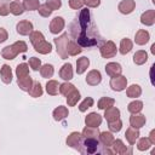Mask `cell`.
<instances>
[{"label":"cell","mask_w":155,"mask_h":155,"mask_svg":"<svg viewBox=\"0 0 155 155\" xmlns=\"http://www.w3.org/2000/svg\"><path fill=\"white\" fill-rule=\"evenodd\" d=\"M70 34L74 41L80 47H93L101 46L104 40L101 36L97 25L94 24L90 10L82 8L78 17L70 23Z\"/></svg>","instance_id":"1"},{"label":"cell","mask_w":155,"mask_h":155,"mask_svg":"<svg viewBox=\"0 0 155 155\" xmlns=\"http://www.w3.org/2000/svg\"><path fill=\"white\" fill-rule=\"evenodd\" d=\"M79 153L82 155H102V154H113V150H110L108 147L103 145L99 140V138L94 137H82L80 144L78 147Z\"/></svg>","instance_id":"2"},{"label":"cell","mask_w":155,"mask_h":155,"mask_svg":"<svg viewBox=\"0 0 155 155\" xmlns=\"http://www.w3.org/2000/svg\"><path fill=\"white\" fill-rule=\"evenodd\" d=\"M29 38H30V42L33 44V46H34L36 52H39L41 54H47V53H50L52 51V45L45 40V38H44L41 31L33 30L29 34Z\"/></svg>","instance_id":"3"},{"label":"cell","mask_w":155,"mask_h":155,"mask_svg":"<svg viewBox=\"0 0 155 155\" xmlns=\"http://www.w3.org/2000/svg\"><path fill=\"white\" fill-rule=\"evenodd\" d=\"M28 46L24 41H16L15 44L6 46L1 51V56L5 59H15L18 53H24L27 51Z\"/></svg>","instance_id":"4"},{"label":"cell","mask_w":155,"mask_h":155,"mask_svg":"<svg viewBox=\"0 0 155 155\" xmlns=\"http://www.w3.org/2000/svg\"><path fill=\"white\" fill-rule=\"evenodd\" d=\"M54 44H56V50H57V53L59 54V57L62 59H67L68 58V51H67V46H68V34L67 33H63L61 36L56 38L54 40Z\"/></svg>","instance_id":"5"},{"label":"cell","mask_w":155,"mask_h":155,"mask_svg":"<svg viewBox=\"0 0 155 155\" xmlns=\"http://www.w3.org/2000/svg\"><path fill=\"white\" fill-rule=\"evenodd\" d=\"M101 48H99V51H101V54H102V57H104V58H111V57H114L115 54H116V52H117V50H116V45L113 42V41H104L101 46H99Z\"/></svg>","instance_id":"6"},{"label":"cell","mask_w":155,"mask_h":155,"mask_svg":"<svg viewBox=\"0 0 155 155\" xmlns=\"http://www.w3.org/2000/svg\"><path fill=\"white\" fill-rule=\"evenodd\" d=\"M109 85H110L111 90L120 92V91H124V90L126 88L127 79H126L125 76H122V75H117V76L111 78V80H110V84H109Z\"/></svg>","instance_id":"7"},{"label":"cell","mask_w":155,"mask_h":155,"mask_svg":"<svg viewBox=\"0 0 155 155\" xmlns=\"http://www.w3.org/2000/svg\"><path fill=\"white\" fill-rule=\"evenodd\" d=\"M64 19L62 17H54L50 23V31L52 34H58L64 29Z\"/></svg>","instance_id":"8"},{"label":"cell","mask_w":155,"mask_h":155,"mask_svg":"<svg viewBox=\"0 0 155 155\" xmlns=\"http://www.w3.org/2000/svg\"><path fill=\"white\" fill-rule=\"evenodd\" d=\"M16 29L19 35H29L33 31V24L29 21H21L17 23Z\"/></svg>","instance_id":"9"},{"label":"cell","mask_w":155,"mask_h":155,"mask_svg":"<svg viewBox=\"0 0 155 155\" xmlns=\"http://www.w3.org/2000/svg\"><path fill=\"white\" fill-rule=\"evenodd\" d=\"M111 147H113V153H115V154L125 155V154H131L132 153V150L131 149H127V147L124 144V142L121 139H116V140L114 139Z\"/></svg>","instance_id":"10"},{"label":"cell","mask_w":155,"mask_h":155,"mask_svg":"<svg viewBox=\"0 0 155 155\" xmlns=\"http://www.w3.org/2000/svg\"><path fill=\"white\" fill-rule=\"evenodd\" d=\"M85 124L86 126H90V127H98L102 124V116L97 113H90L85 117Z\"/></svg>","instance_id":"11"},{"label":"cell","mask_w":155,"mask_h":155,"mask_svg":"<svg viewBox=\"0 0 155 155\" xmlns=\"http://www.w3.org/2000/svg\"><path fill=\"white\" fill-rule=\"evenodd\" d=\"M134 7H136L134 0H122V1L119 4V6H117L119 11H120L121 13H124V15H130V13L134 10Z\"/></svg>","instance_id":"12"},{"label":"cell","mask_w":155,"mask_h":155,"mask_svg":"<svg viewBox=\"0 0 155 155\" xmlns=\"http://www.w3.org/2000/svg\"><path fill=\"white\" fill-rule=\"evenodd\" d=\"M102 81V75H101V71L99 70H91L88 71L87 76H86V82L91 86H97L99 82Z\"/></svg>","instance_id":"13"},{"label":"cell","mask_w":155,"mask_h":155,"mask_svg":"<svg viewBox=\"0 0 155 155\" xmlns=\"http://www.w3.org/2000/svg\"><path fill=\"white\" fill-rule=\"evenodd\" d=\"M105 71L107 74L110 76V78H114V76H117V75H121V71H122V68L119 63H115V62H110L105 65Z\"/></svg>","instance_id":"14"},{"label":"cell","mask_w":155,"mask_h":155,"mask_svg":"<svg viewBox=\"0 0 155 155\" xmlns=\"http://www.w3.org/2000/svg\"><path fill=\"white\" fill-rule=\"evenodd\" d=\"M145 116L144 115H142V114H138V113H136V114H132L131 116H130V124H131V126L132 127H134V128H140V127H143L144 125H145Z\"/></svg>","instance_id":"15"},{"label":"cell","mask_w":155,"mask_h":155,"mask_svg":"<svg viewBox=\"0 0 155 155\" xmlns=\"http://www.w3.org/2000/svg\"><path fill=\"white\" fill-rule=\"evenodd\" d=\"M104 117L107 119L108 122H111V121H115L117 119H120V110L116 108V107H110L108 109H105L104 111Z\"/></svg>","instance_id":"16"},{"label":"cell","mask_w":155,"mask_h":155,"mask_svg":"<svg viewBox=\"0 0 155 155\" xmlns=\"http://www.w3.org/2000/svg\"><path fill=\"white\" fill-rule=\"evenodd\" d=\"M80 140H81V133L79 132H71L68 138H67V145H69L70 148H74L78 150V147L80 144Z\"/></svg>","instance_id":"17"},{"label":"cell","mask_w":155,"mask_h":155,"mask_svg":"<svg viewBox=\"0 0 155 155\" xmlns=\"http://www.w3.org/2000/svg\"><path fill=\"white\" fill-rule=\"evenodd\" d=\"M59 76L65 81H69L70 79H73V67L70 63H65L62 65L59 70Z\"/></svg>","instance_id":"18"},{"label":"cell","mask_w":155,"mask_h":155,"mask_svg":"<svg viewBox=\"0 0 155 155\" xmlns=\"http://www.w3.org/2000/svg\"><path fill=\"white\" fill-rule=\"evenodd\" d=\"M150 39V35H149V31L144 30V29H139L137 33H136V36H134V41L136 44L138 45H145Z\"/></svg>","instance_id":"19"},{"label":"cell","mask_w":155,"mask_h":155,"mask_svg":"<svg viewBox=\"0 0 155 155\" xmlns=\"http://www.w3.org/2000/svg\"><path fill=\"white\" fill-rule=\"evenodd\" d=\"M140 22L145 25H153L155 23V11L148 10L140 16Z\"/></svg>","instance_id":"20"},{"label":"cell","mask_w":155,"mask_h":155,"mask_svg":"<svg viewBox=\"0 0 155 155\" xmlns=\"http://www.w3.org/2000/svg\"><path fill=\"white\" fill-rule=\"evenodd\" d=\"M0 75H1V80L4 84H10L12 81V70L10 65L4 64L0 69Z\"/></svg>","instance_id":"21"},{"label":"cell","mask_w":155,"mask_h":155,"mask_svg":"<svg viewBox=\"0 0 155 155\" xmlns=\"http://www.w3.org/2000/svg\"><path fill=\"white\" fill-rule=\"evenodd\" d=\"M125 137H126V139L128 140V143L131 144V145H133L134 143H136V140L138 139V137H139V131H138V128H134V127H128L127 130H126V133H125Z\"/></svg>","instance_id":"22"},{"label":"cell","mask_w":155,"mask_h":155,"mask_svg":"<svg viewBox=\"0 0 155 155\" xmlns=\"http://www.w3.org/2000/svg\"><path fill=\"white\" fill-rule=\"evenodd\" d=\"M68 109L67 107H63V105H59L54 110H53V119L56 121H62L63 119H65L68 116Z\"/></svg>","instance_id":"23"},{"label":"cell","mask_w":155,"mask_h":155,"mask_svg":"<svg viewBox=\"0 0 155 155\" xmlns=\"http://www.w3.org/2000/svg\"><path fill=\"white\" fill-rule=\"evenodd\" d=\"M33 79L28 75V76H24V78H19L18 80H17V84H18V86H19V88L21 90H23V91H29L30 90V87H31V85H33Z\"/></svg>","instance_id":"24"},{"label":"cell","mask_w":155,"mask_h":155,"mask_svg":"<svg viewBox=\"0 0 155 155\" xmlns=\"http://www.w3.org/2000/svg\"><path fill=\"white\" fill-rule=\"evenodd\" d=\"M99 140H101V143L103 145H105V147L109 148V147H111V144L114 142V136L110 132H107V131L99 132Z\"/></svg>","instance_id":"25"},{"label":"cell","mask_w":155,"mask_h":155,"mask_svg":"<svg viewBox=\"0 0 155 155\" xmlns=\"http://www.w3.org/2000/svg\"><path fill=\"white\" fill-rule=\"evenodd\" d=\"M147 61H148V53H147L145 51H143V50L137 51V52L134 53V56H133V62H134V64H137V65H142V64H144Z\"/></svg>","instance_id":"26"},{"label":"cell","mask_w":155,"mask_h":155,"mask_svg":"<svg viewBox=\"0 0 155 155\" xmlns=\"http://www.w3.org/2000/svg\"><path fill=\"white\" fill-rule=\"evenodd\" d=\"M90 65V61L87 57H81L76 61V73L78 74H82L85 73V70L88 68Z\"/></svg>","instance_id":"27"},{"label":"cell","mask_w":155,"mask_h":155,"mask_svg":"<svg viewBox=\"0 0 155 155\" xmlns=\"http://www.w3.org/2000/svg\"><path fill=\"white\" fill-rule=\"evenodd\" d=\"M46 92L51 96H56L59 92V84L56 80H50L46 84Z\"/></svg>","instance_id":"28"},{"label":"cell","mask_w":155,"mask_h":155,"mask_svg":"<svg viewBox=\"0 0 155 155\" xmlns=\"http://www.w3.org/2000/svg\"><path fill=\"white\" fill-rule=\"evenodd\" d=\"M126 94H127V97H130V98L139 97V96L142 94V88H140L139 85H134V84H133V85H131L130 87H127Z\"/></svg>","instance_id":"29"},{"label":"cell","mask_w":155,"mask_h":155,"mask_svg":"<svg viewBox=\"0 0 155 155\" xmlns=\"http://www.w3.org/2000/svg\"><path fill=\"white\" fill-rule=\"evenodd\" d=\"M132 46H133V44H132V41L130 40V39H127V38H125V39H122L121 40V42H120V53L121 54H127L131 50H132Z\"/></svg>","instance_id":"30"},{"label":"cell","mask_w":155,"mask_h":155,"mask_svg":"<svg viewBox=\"0 0 155 155\" xmlns=\"http://www.w3.org/2000/svg\"><path fill=\"white\" fill-rule=\"evenodd\" d=\"M28 92H29V94H30L31 97H34V98L41 97V94H42V87H41V84H40L39 81L33 82V85H31V87H30V90H29Z\"/></svg>","instance_id":"31"},{"label":"cell","mask_w":155,"mask_h":155,"mask_svg":"<svg viewBox=\"0 0 155 155\" xmlns=\"http://www.w3.org/2000/svg\"><path fill=\"white\" fill-rule=\"evenodd\" d=\"M10 12L15 16H19L24 12V7L18 1H12V2H10Z\"/></svg>","instance_id":"32"},{"label":"cell","mask_w":155,"mask_h":155,"mask_svg":"<svg viewBox=\"0 0 155 155\" xmlns=\"http://www.w3.org/2000/svg\"><path fill=\"white\" fill-rule=\"evenodd\" d=\"M67 51H68V54L69 56H76L79 53H81L82 48L75 41H69L68 42V46H67Z\"/></svg>","instance_id":"33"},{"label":"cell","mask_w":155,"mask_h":155,"mask_svg":"<svg viewBox=\"0 0 155 155\" xmlns=\"http://www.w3.org/2000/svg\"><path fill=\"white\" fill-rule=\"evenodd\" d=\"M16 75L17 78H24V76H28L29 75V65L27 63H21L17 65L16 68Z\"/></svg>","instance_id":"34"},{"label":"cell","mask_w":155,"mask_h":155,"mask_svg":"<svg viewBox=\"0 0 155 155\" xmlns=\"http://www.w3.org/2000/svg\"><path fill=\"white\" fill-rule=\"evenodd\" d=\"M79 99H80V92L76 88L67 96V103H68L69 107H74L79 102Z\"/></svg>","instance_id":"35"},{"label":"cell","mask_w":155,"mask_h":155,"mask_svg":"<svg viewBox=\"0 0 155 155\" xmlns=\"http://www.w3.org/2000/svg\"><path fill=\"white\" fill-rule=\"evenodd\" d=\"M81 136H82V137H94V138H99L98 127H90V126H86V127L82 130Z\"/></svg>","instance_id":"36"},{"label":"cell","mask_w":155,"mask_h":155,"mask_svg":"<svg viewBox=\"0 0 155 155\" xmlns=\"http://www.w3.org/2000/svg\"><path fill=\"white\" fill-rule=\"evenodd\" d=\"M54 73V69H53V65L52 64H45L42 67H40V74L42 78L45 79H48V78H52Z\"/></svg>","instance_id":"37"},{"label":"cell","mask_w":155,"mask_h":155,"mask_svg":"<svg viewBox=\"0 0 155 155\" xmlns=\"http://www.w3.org/2000/svg\"><path fill=\"white\" fill-rule=\"evenodd\" d=\"M114 103H115V101H114L113 98H110V97H102V98L98 101V108L105 110V109L113 107Z\"/></svg>","instance_id":"38"},{"label":"cell","mask_w":155,"mask_h":155,"mask_svg":"<svg viewBox=\"0 0 155 155\" xmlns=\"http://www.w3.org/2000/svg\"><path fill=\"white\" fill-rule=\"evenodd\" d=\"M22 5H23L24 10H27V11H35L39 8L40 2H39V0H23Z\"/></svg>","instance_id":"39"},{"label":"cell","mask_w":155,"mask_h":155,"mask_svg":"<svg viewBox=\"0 0 155 155\" xmlns=\"http://www.w3.org/2000/svg\"><path fill=\"white\" fill-rule=\"evenodd\" d=\"M75 90V86L70 82H64L62 85H59V93H62L63 96H68L70 92H73Z\"/></svg>","instance_id":"40"},{"label":"cell","mask_w":155,"mask_h":155,"mask_svg":"<svg viewBox=\"0 0 155 155\" xmlns=\"http://www.w3.org/2000/svg\"><path fill=\"white\" fill-rule=\"evenodd\" d=\"M127 109H128V111L132 113V114L139 113V111L143 109V103H142L140 101H133V102H131V103L128 104Z\"/></svg>","instance_id":"41"},{"label":"cell","mask_w":155,"mask_h":155,"mask_svg":"<svg viewBox=\"0 0 155 155\" xmlns=\"http://www.w3.org/2000/svg\"><path fill=\"white\" fill-rule=\"evenodd\" d=\"M150 145H151V143H150L149 138H145V137L140 138V139L138 140V143H137V148H138V150H140V151L148 150V149L150 148Z\"/></svg>","instance_id":"42"},{"label":"cell","mask_w":155,"mask_h":155,"mask_svg":"<svg viewBox=\"0 0 155 155\" xmlns=\"http://www.w3.org/2000/svg\"><path fill=\"white\" fill-rule=\"evenodd\" d=\"M93 98H91V97H87V98H85L81 103H80V105H79V110L80 111H86L88 108H91L92 105H93Z\"/></svg>","instance_id":"43"},{"label":"cell","mask_w":155,"mask_h":155,"mask_svg":"<svg viewBox=\"0 0 155 155\" xmlns=\"http://www.w3.org/2000/svg\"><path fill=\"white\" fill-rule=\"evenodd\" d=\"M10 13V2L7 0L0 1V16H7Z\"/></svg>","instance_id":"44"},{"label":"cell","mask_w":155,"mask_h":155,"mask_svg":"<svg viewBox=\"0 0 155 155\" xmlns=\"http://www.w3.org/2000/svg\"><path fill=\"white\" fill-rule=\"evenodd\" d=\"M108 124H109V130L111 132H119L122 127V122H121L120 119H117L115 121H111V122H108Z\"/></svg>","instance_id":"45"},{"label":"cell","mask_w":155,"mask_h":155,"mask_svg":"<svg viewBox=\"0 0 155 155\" xmlns=\"http://www.w3.org/2000/svg\"><path fill=\"white\" fill-rule=\"evenodd\" d=\"M38 11H39V13H40L42 17H50V16H51V13H52V10H51L46 4L40 5V6H39V8H38Z\"/></svg>","instance_id":"46"},{"label":"cell","mask_w":155,"mask_h":155,"mask_svg":"<svg viewBox=\"0 0 155 155\" xmlns=\"http://www.w3.org/2000/svg\"><path fill=\"white\" fill-rule=\"evenodd\" d=\"M29 65H30V68L33 69V70H39L40 69V67H41V61L39 59V58H36V57H31V58H29Z\"/></svg>","instance_id":"47"},{"label":"cell","mask_w":155,"mask_h":155,"mask_svg":"<svg viewBox=\"0 0 155 155\" xmlns=\"http://www.w3.org/2000/svg\"><path fill=\"white\" fill-rule=\"evenodd\" d=\"M45 4H46L52 11L58 10V8L62 6V1H61V0H46Z\"/></svg>","instance_id":"48"},{"label":"cell","mask_w":155,"mask_h":155,"mask_svg":"<svg viewBox=\"0 0 155 155\" xmlns=\"http://www.w3.org/2000/svg\"><path fill=\"white\" fill-rule=\"evenodd\" d=\"M84 4H85L84 0H69V6H70L71 8H74V10L81 8V7L84 6Z\"/></svg>","instance_id":"49"},{"label":"cell","mask_w":155,"mask_h":155,"mask_svg":"<svg viewBox=\"0 0 155 155\" xmlns=\"http://www.w3.org/2000/svg\"><path fill=\"white\" fill-rule=\"evenodd\" d=\"M84 1L88 7H97L101 4V0H84Z\"/></svg>","instance_id":"50"},{"label":"cell","mask_w":155,"mask_h":155,"mask_svg":"<svg viewBox=\"0 0 155 155\" xmlns=\"http://www.w3.org/2000/svg\"><path fill=\"white\" fill-rule=\"evenodd\" d=\"M7 38H8L7 31H6L4 28H0V44H1V42H4V41H6V40H7Z\"/></svg>","instance_id":"51"},{"label":"cell","mask_w":155,"mask_h":155,"mask_svg":"<svg viewBox=\"0 0 155 155\" xmlns=\"http://www.w3.org/2000/svg\"><path fill=\"white\" fill-rule=\"evenodd\" d=\"M149 140H150L151 144H155V130H153V131L150 132V134H149Z\"/></svg>","instance_id":"52"},{"label":"cell","mask_w":155,"mask_h":155,"mask_svg":"<svg viewBox=\"0 0 155 155\" xmlns=\"http://www.w3.org/2000/svg\"><path fill=\"white\" fill-rule=\"evenodd\" d=\"M151 52H153V53H155V45H153V46H151Z\"/></svg>","instance_id":"53"}]
</instances>
